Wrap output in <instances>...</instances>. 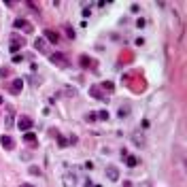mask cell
<instances>
[{"mask_svg": "<svg viewBox=\"0 0 187 187\" xmlns=\"http://www.w3.org/2000/svg\"><path fill=\"white\" fill-rule=\"evenodd\" d=\"M49 62H51V64H53V66H58V68H68L70 66V60L66 58V55H64V53H51V55H49Z\"/></svg>", "mask_w": 187, "mask_h": 187, "instance_id": "6da1fadb", "label": "cell"}, {"mask_svg": "<svg viewBox=\"0 0 187 187\" xmlns=\"http://www.w3.org/2000/svg\"><path fill=\"white\" fill-rule=\"evenodd\" d=\"M23 45H26V41H23L22 36H13V38H11V47H9V51H11L13 55H17V51H19Z\"/></svg>", "mask_w": 187, "mask_h": 187, "instance_id": "7a4b0ae2", "label": "cell"}, {"mask_svg": "<svg viewBox=\"0 0 187 187\" xmlns=\"http://www.w3.org/2000/svg\"><path fill=\"white\" fill-rule=\"evenodd\" d=\"M13 26H15L17 30H23V32H32V30H34V28H32V23L26 22V19H22V17H17V19L13 22Z\"/></svg>", "mask_w": 187, "mask_h": 187, "instance_id": "3957f363", "label": "cell"}, {"mask_svg": "<svg viewBox=\"0 0 187 187\" xmlns=\"http://www.w3.org/2000/svg\"><path fill=\"white\" fill-rule=\"evenodd\" d=\"M32 117H19V121H17V128L23 130V132H30V128H32Z\"/></svg>", "mask_w": 187, "mask_h": 187, "instance_id": "277c9868", "label": "cell"}, {"mask_svg": "<svg viewBox=\"0 0 187 187\" xmlns=\"http://www.w3.org/2000/svg\"><path fill=\"white\" fill-rule=\"evenodd\" d=\"M0 145H2L7 151H13V149H15V140H13L9 134H2V136H0Z\"/></svg>", "mask_w": 187, "mask_h": 187, "instance_id": "5b68a950", "label": "cell"}, {"mask_svg": "<svg viewBox=\"0 0 187 187\" xmlns=\"http://www.w3.org/2000/svg\"><path fill=\"white\" fill-rule=\"evenodd\" d=\"M22 89H23V79H15V81H11V85H9V92H11V94L17 96Z\"/></svg>", "mask_w": 187, "mask_h": 187, "instance_id": "8992f818", "label": "cell"}, {"mask_svg": "<svg viewBox=\"0 0 187 187\" xmlns=\"http://www.w3.org/2000/svg\"><path fill=\"white\" fill-rule=\"evenodd\" d=\"M62 183H64V187H74L77 185V176L72 175V172H66V175L62 176Z\"/></svg>", "mask_w": 187, "mask_h": 187, "instance_id": "52a82bcc", "label": "cell"}, {"mask_svg": "<svg viewBox=\"0 0 187 187\" xmlns=\"http://www.w3.org/2000/svg\"><path fill=\"white\" fill-rule=\"evenodd\" d=\"M106 176H108V181H117L119 179V170H117L115 166H108L106 168Z\"/></svg>", "mask_w": 187, "mask_h": 187, "instance_id": "ba28073f", "label": "cell"}, {"mask_svg": "<svg viewBox=\"0 0 187 187\" xmlns=\"http://www.w3.org/2000/svg\"><path fill=\"white\" fill-rule=\"evenodd\" d=\"M13 106H7V119H4V126L7 128H13Z\"/></svg>", "mask_w": 187, "mask_h": 187, "instance_id": "9c48e42d", "label": "cell"}, {"mask_svg": "<svg viewBox=\"0 0 187 187\" xmlns=\"http://www.w3.org/2000/svg\"><path fill=\"white\" fill-rule=\"evenodd\" d=\"M128 115H130V106L128 104H123V106L117 108V117H119V119H126Z\"/></svg>", "mask_w": 187, "mask_h": 187, "instance_id": "30bf717a", "label": "cell"}, {"mask_svg": "<svg viewBox=\"0 0 187 187\" xmlns=\"http://www.w3.org/2000/svg\"><path fill=\"white\" fill-rule=\"evenodd\" d=\"M23 142H28V145H36V142H38V140H36V134L26 132V134H23Z\"/></svg>", "mask_w": 187, "mask_h": 187, "instance_id": "8fae6325", "label": "cell"}, {"mask_svg": "<svg viewBox=\"0 0 187 187\" xmlns=\"http://www.w3.org/2000/svg\"><path fill=\"white\" fill-rule=\"evenodd\" d=\"M45 41H51V43H58L60 36L53 32V30H45Z\"/></svg>", "mask_w": 187, "mask_h": 187, "instance_id": "7c38bea8", "label": "cell"}, {"mask_svg": "<svg viewBox=\"0 0 187 187\" xmlns=\"http://www.w3.org/2000/svg\"><path fill=\"white\" fill-rule=\"evenodd\" d=\"M45 47H47L45 38H36V41H34V49H36V51H45Z\"/></svg>", "mask_w": 187, "mask_h": 187, "instance_id": "4fadbf2b", "label": "cell"}, {"mask_svg": "<svg viewBox=\"0 0 187 187\" xmlns=\"http://www.w3.org/2000/svg\"><path fill=\"white\" fill-rule=\"evenodd\" d=\"M89 94H92L96 100H104V102H106V98L102 96V94H100V89H98V87H89Z\"/></svg>", "mask_w": 187, "mask_h": 187, "instance_id": "5bb4252c", "label": "cell"}, {"mask_svg": "<svg viewBox=\"0 0 187 187\" xmlns=\"http://www.w3.org/2000/svg\"><path fill=\"white\" fill-rule=\"evenodd\" d=\"M126 164H128L130 168H136V166H138V157H134V155H128V157H126Z\"/></svg>", "mask_w": 187, "mask_h": 187, "instance_id": "9a60e30c", "label": "cell"}, {"mask_svg": "<svg viewBox=\"0 0 187 187\" xmlns=\"http://www.w3.org/2000/svg\"><path fill=\"white\" fill-rule=\"evenodd\" d=\"M132 140H134V145H138V147H142V145H145V138H142V134H138V132L132 136Z\"/></svg>", "mask_w": 187, "mask_h": 187, "instance_id": "2e32d148", "label": "cell"}, {"mask_svg": "<svg viewBox=\"0 0 187 187\" xmlns=\"http://www.w3.org/2000/svg\"><path fill=\"white\" fill-rule=\"evenodd\" d=\"M79 62H81L83 68H89V64H92V60L87 58V55H81V58H79Z\"/></svg>", "mask_w": 187, "mask_h": 187, "instance_id": "e0dca14e", "label": "cell"}, {"mask_svg": "<svg viewBox=\"0 0 187 187\" xmlns=\"http://www.w3.org/2000/svg\"><path fill=\"white\" fill-rule=\"evenodd\" d=\"M55 138H58L60 147H66V145H68V138H64V136H60V134H55Z\"/></svg>", "mask_w": 187, "mask_h": 187, "instance_id": "ac0fdd59", "label": "cell"}, {"mask_svg": "<svg viewBox=\"0 0 187 187\" xmlns=\"http://www.w3.org/2000/svg\"><path fill=\"white\" fill-rule=\"evenodd\" d=\"M102 87H104L106 92H113V89H115V85H113L111 81H104V83H102Z\"/></svg>", "mask_w": 187, "mask_h": 187, "instance_id": "d6986e66", "label": "cell"}, {"mask_svg": "<svg viewBox=\"0 0 187 187\" xmlns=\"http://www.w3.org/2000/svg\"><path fill=\"white\" fill-rule=\"evenodd\" d=\"M96 119H98V117H96V113H87V115H85V121H89V123H94Z\"/></svg>", "mask_w": 187, "mask_h": 187, "instance_id": "ffe728a7", "label": "cell"}, {"mask_svg": "<svg viewBox=\"0 0 187 187\" xmlns=\"http://www.w3.org/2000/svg\"><path fill=\"white\" fill-rule=\"evenodd\" d=\"M96 117L102 119V121H106V119H108V113H106V111H100V113H96Z\"/></svg>", "mask_w": 187, "mask_h": 187, "instance_id": "44dd1931", "label": "cell"}, {"mask_svg": "<svg viewBox=\"0 0 187 187\" xmlns=\"http://www.w3.org/2000/svg\"><path fill=\"white\" fill-rule=\"evenodd\" d=\"M30 175L41 176V168H38V166H30Z\"/></svg>", "mask_w": 187, "mask_h": 187, "instance_id": "7402d4cb", "label": "cell"}, {"mask_svg": "<svg viewBox=\"0 0 187 187\" xmlns=\"http://www.w3.org/2000/svg\"><path fill=\"white\" fill-rule=\"evenodd\" d=\"M66 36H68L70 41H72V38H74V32H72V28H66Z\"/></svg>", "mask_w": 187, "mask_h": 187, "instance_id": "603a6c76", "label": "cell"}, {"mask_svg": "<svg viewBox=\"0 0 187 187\" xmlns=\"http://www.w3.org/2000/svg\"><path fill=\"white\" fill-rule=\"evenodd\" d=\"M2 77H9V68H0V79Z\"/></svg>", "mask_w": 187, "mask_h": 187, "instance_id": "cb8c5ba5", "label": "cell"}, {"mask_svg": "<svg viewBox=\"0 0 187 187\" xmlns=\"http://www.w3.org/2000/svg\"><path fill=\"white\" fill-rule=\"evenodd\" d=\"M22 53H19V55H13V64H19V62H22Z\"/></svg>", "mask_w": 187, "mask_h": 187, "instance_id": "d4e9b609", "label": "cell"}, {"mask_svg": "<svg viewBox=\"0 0 187 187\" xmlns=\"http://www.w3.org/2000/svg\"><path fill=\"white\" fill-rule=\"evenodd\" d=\"M85 187H94V183L89 181V179H85Z\"/></svg>", "mask_w": 187, "mask_h": 187, "instance_id": "484cf974", "label": "cell"}, {"mask_svg": "<svg viewBox=\"0 0 187 187\" xmlns=\"http://www.w3.org/2000/svg\"><path fill=\"white\" fill-rule=\"evenodd\" d=\"M121 187H132V183H130V181H123V183H121Z\"/></svg>", "mask_w": 187, "mask_h": 187, "instance_id": "4316f807", "label": "cell"}, {"mask_svg": "<svg viewBox=\"0 0 187 187\" xmlns=\"http://www.w3.org/2000/svg\"><path fill=\"white\" fill-rule=\"evenodd\" d=\"M19 187H36V185H30V183H22Z\"/></svg>", "mask_w": 187, "mask_h": 187, "instance_id": "83f0119b", "label": "cell"}, {"mask_svg": "<svg viewBox=\"0 0 187 187\" xmlns=\"http://www.w3.org/2000/svg\"><path fill=\"white\" fill-rule=\"evenodd\" d=\"M0 104H2V96H0Z\"/></svg>", "mask_w": 187, "mask_h": 187, "instance_id": "f1b7e54d", "label": "cell"}]
</instances>
